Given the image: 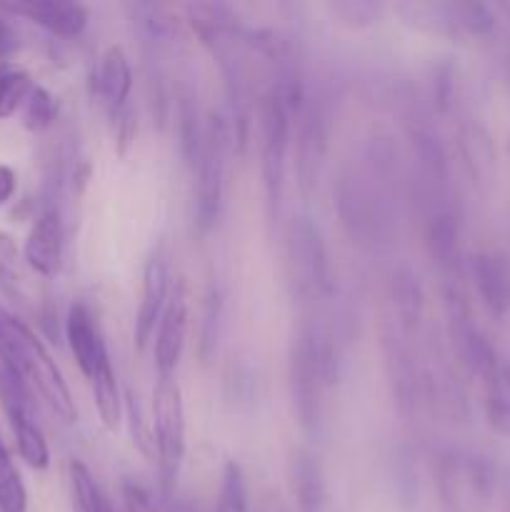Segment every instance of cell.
<instances>
[{"instance_id": "cell-16", "label": "cell", "mask_w": 510, "mask_h": 512, "mask_svg": "<svg viewBox=\"0 0 510 512\" xmlns=\"http://www.w3.org/2000/svg\"><path fill=\"white\" fill-rule=\"evenodd\" d=\"M130 88H133V70H130L128 55L120 45H110L95 70V93L110 118H115L128 105Z\"/></svg>"}, {"instance_id": "cell-7", "label": "cell", "mask_w": 510, "mask_h": 512, "mask_svg": "<svg viewBox=\"0 0 510 512\" xmlns=\"http://www.w3.org/2000/svg\"><path fill=\"white\" fill-rule=\"evenodd\" d=\"M495 485V468L488 458L478 455L450 453L440 460L438 468V488L448 503L463 498V493L488 498Z\"/></svg>"}, {"instance_id": "cell-34", "label": "cell", "mask_w": 510, "mask_h": 512, "mask_svg": "<svg viewBox=\"0 0 510 512\" xmlns=\"http://www.w3.org/2000/svg\"><path fill=\"white\" fill-rule=\"evenodd\" d=\"M225 512H248V485L245 475L235 460H228L223 468V490H220V505Z\"/></svg>"}, {"instance_id": "cell-26", "label": "cell", "mask_w": 510, "mask_h": 512, "mask_svg": "<svg viewBox=\"0 0 510 512\" xmlns=\"http://www.w3.org/2000/svg\"><path fill=\"white\" fill-rule=\"evenodd\" d=\"M70 473V498H73V512H115L108 495L93 478L88 465L73 460L68 468Z\"/></svg>"}, {"instance_id": "cell-35", "label": "cell", "mask_w": 510, "mask_h": 512, "mask_svg": "<svg viewBox=\"0 0 510 512\" xmlns=\"http://www.w3.org/2000/svg\"><path fill=\"white\" fill-rule=\"evenodd\" d=\"M30 90H33V78H30L28 70L15 68L3 83V88H0V120L18 113L25 100H28Z\"/></svg>"}, {"instance_id": "cell-42", "label": "cell", "mask_w": 510, "mask_h": 512, "mask_svg": "<svg viewBox=\"0 0 510 512\" xmlns=\"http://www.w3.org/2000/svg\"><path fill=\"white\" fill-rule=\"evenodd\" d=\"M15 190H18V173L10 165L0 163V208L13 200Z\"/></svg>"}, {"instance_id": "cell-38", "label": "cell", "mask_w": 510, "mask_h": 512, "mask_svg": "<svg viewBox=\"0 0 510 512\" xmlns=\"http://www.w3.org/2000/svg\"><path fill=\"white\" fill-rule=\"evenodd\" d=\"M115 148H118L120 158H125L133 145L135 135H138V118H135V110L130 105H125L118 115H115Z\"/></svg>"}, {"instance_id": "cell-20", "label": "cell", "mask_w": 510, "mask_h": 512, "mask_svg": "<svg viewBox=\"0 0 510 512\" xmlns=\"http://www.w3.org/2000/svg\"><path fill=\"white\" fill-rule=\"evenodd\" d=\"M290 485L303 512H318L325 500L323 468L308 450H295L290 458Z\"/></svg>"}, {"instance_id": "cell-4", "label": "cell", "mask_w": 510, "mask_h": 512, "mask_svg": "<svg viewBox=\"0 0 510 512\" xmlns=\"http://www.w3.org/2000/svg\"><path fill=\"white\" fill-rule=\"evenodd\" d=\"M290 123L293 115L283 105L275 88L265 95L263 113H260V128H263V185L268 195V205L278 210L280 190H283L285 153L290 143Z\"/></svg>"}, {"instance_id": "cell-18", "label": "cell", "mask_w": 510, "mask_h": 512, "mask_svg": "<svg viewBox=\"0 0 510 512\" xmlns=\"http://www.w3.org/2000/svg\"><path fill=\"white\" fill-rule=\"evenodd\" d=\"M458 345L465 365L485 380V388L503 383V365H500L498 353L490 340L468 320H458Z\"/></svg>"}, {"instance_id": "cell-47", "label": "cell", "mask_w": 510, "mask_h": 512, "mask_svg": "<svg viewBox=\"0 0 510 512\" xmlns=\"http://www.w3.org/2000/svg\"><path fill=\"white\" fill-rule=\"evenodd\" d=\"M508 158H510V140H508Z\"/></svg>"}, {"instance_id": "cell-1", "label": "cell", "mask_w": 510, "mask_h": 512, "mask_svg": "<svg viewBox=\"0 0 510 512\" xmlns=\"http://www.w3.org/2000/svg\"><path fill=\"white\" fill-rule=\"evenodd\" d=\"M0 365L23 380L30 393H38L63 423H75L78 410L60 368L38 335L3 305H0Z\"/></svg>"}, {"instance_id": "cell-11", "label": "cell", "mask_w": 510, "mask_h": 512, "mask_svg": "<svg viewBox=\"0 0 510 512\" xmlns=\"http://www.w3.org/2000/svg\"><path fill=\"white\" fill-rule=\"evenodd\" d=\"M300 133H298V183L303 193H310L320 178L325 150H328V113L320 103H305L300 113Z\"/></svg>"}, {"instance_id": "cell-19", "label": "cell", "mask_w": 510, "mask_h": 512, "mask_svg": "<svg viewBox=\"0 0 510 512\" xmlns=\"http://www.w3.org/2000/svg\"><path fill=\"white\" fill-rule=\"evenodd\" d=\"M13 428L15 445H18V455L23 463L33 470H48L50 465V448L45 440L43 430H40L38 420H35L33 408H10L5 410Z\"/></svg>"}, {"instance_id": "cell-24", "label": "cell", "mask_w": 510, "mask_h": 512, "mask_svg": "<svg viewBox=\"0 0 510 512\" xmlns=\"http://www.w3.org/2000/svg\"><path fill=\"white\" fill-rule=\"evenodd\" d=\"M90 383H93V398L100 420H103V425L108 430H118L120 423H123V398H120L118 378H115L110 358H105L100 363L98 373L93 375Z\"/></svg>"}, {"instance_id": "cell-44", "label": "cell", "mask_w": 510, "mask_h": 512, "mask_svg": "<svg viewBox=\"0 0 510 512\" xmlns=\"http://www.w3.org/2000/svg\"><path fill=\"white\" fill-rule=\"evenodd\" d=\"M13 70H15V65H10L8 60H3V63H0V88H3V83L8 80V75L13 73Z\"/></svg>"}, {"instance_id": "cell-41", "label": "cell", "mask_w": 510, "mask_h": 512, "mask_svg": "<svg viewBox=\"0 0 510 512\" xmlns=\"http://www.w3.org/2000/svg\"><path fill=\"white\" fill-rule=\"evenodd\" d=\"M18 260L20 253L15 238L0 230V278H13L15 270H18Z\"/></svg>"}, {"instance_id": "cell-39", "label": "cell", "mask_w": 510, "mask_h": 512, "mask_svg": "<svg viewBox=\"0 0 510 512\" xmlns=\"http://www.w3.org/2000/svg\"><path fill=\"white\" fill-rule=\"evenodd\" d=\"M123 503L125 512H160L153 495L143 485L133 483V480H125L123 483Z\"/></svg>"}, {"instance_id": "cell-5", "label": "cell", "mask_w": 510, "mask_h": 512, "mask_svg": "<svg viewBox=\"0 0 510 512\" xmlns=\"http://www.w3.org/2000/svg\"><path fill=\"white\" fill-rule=\"evenodd\" d=\"M290 258L298 265L300 273L305 275V283L320 293H333V268H330L328 250H325L323 235L313 218L300 215L293 220L288 235Z\"/></svg>"}, {"instance_id": "cell-40", "label": "cell", "mask_w": 510, "mask_h": 512, "mask_svg": "<svg viewBox=\"0 0 510 512\" xmlns=\"http://www.w3.org/2000/svg\"><path fill=\"white\" fill-rule=\"evenodd\" d=\"M453 93H455V70L453 65H440L435 70V78H433V98L435 105L440 110H448L450 103H453Z\"/></svg>"}, {"instance_id": "cell-14", "label": "cell", "mask_w": 510, "mask_h": 512, "mask_svg": "<svg viewBox=\"0 0 510 512\" xmlns=\"http://www.w3.org/2000/svg\"><path fill=\"white\" fill-rule=\"evenodd\" d=\"M318 375L310 368L303 348L293 345L290 355V395H293V410L298 415V425L305 433H318L320 420H323V405H320V393H323Z\"/></svg>"}, {"instance_id": "cell-45", "label": "cell", "mask_w": 510, "mask_h": 512, "mask_svg": "<svg viewBox=\"0 0 510 512\" xmlns=\"http://www.w3.org/2000/svg\"><path fill=\"white\" fill-rule=\"evenodd\" d=\"M503 383H505V388H508V393H510V365H505V368H503Z\"/></svg>"}, {"instance_id": "cell-43", "label": "cell", "mask_w": 510, "mask_h": 512, "mask_svg": "<svg viewBox=\"0 0 510 512\" xmlns=\"http://www.w3.org/2000/svg\"><path fill=\"white\" fill-rule=\"evenodd\" d=\"M15 45H18V40H15L13 25L0 15V63H3V58H8L13 53Z\"/></svg>"}, {"instance_id": "cell-32", "label": "cell", "mask_w": 510, "mask_h": 512, "mask_svg": "<svg viewBox=\"0 0 510 512\" xmlns=\"http://www.w3.org/2000/svg\"><path fill=\"white\" fill-rule=\"evenodd\" d=\"M135 23L140 25V30L145 33V38L153 45L165 43L168 38H173L175 23L173 15L163 8V5H135Z\"/></svg>"}, {"instance_id": "cell-3", "label": "cell", "mask_w": 510, "mask_h": 512, "mask_svg": "<svg viewBox=\"0 0 510 512\" xmlns=\"http://www.w3.org/2000/svg\"><path fill=\"white\" fill-rule=\"evenodd\" d=\"M155 455L160 460L163 485L170 488L185 455V405L173 375H160L153 390Z\"/></svg>"}, {"instance_id": "cell-12", "label": "cell", "mask_w": 510, "mask_h": 512, "mask_svg": "<svg viewBox=\"0 0 510 512\" xmlns=\"http://www.w3.org/2000/svg\"><path fill=\"white\" fill-rule=\"evenodd\" d=\"M168 298V263H165L163 255H153L143 270V290H140V305L138 315H135V345H138V350H145L150 340H153Z\"/></svg>"}, {"instance_id": "cell-46", "label": "cell", "mask_w": 510, "mask_h": 512, "mask_svg": "<svg viewBox=\"0 0 510 512\" xmlns=\"http://www.w3.org/2000/svg\"><path fill=\"white\" fill-rule=\"evenodd\" d=\"M0 448H5V443H3V435H0Z\"/></svg>"}, {"instance_id": "cell-2", "label": "cell", "mask_w": 510, "mask_h": 512, "mask_svg": "<svg viewBox=\"0 0 510 512\" xmlns=\"http://www.w3.org/2000/svg\"><path fill=\"white\" fill-rule=\"evenodd\" d=\"M235 148V130L230 115L215 113L205 125L203 155L198 160V193H195V225L200 233L215 228L223 208L225 165Z\"/></svg>"}, {"instance_id": "cell-23", "label": "cell", "mask_w": 510, "mask_h": 512, "mask_svg": "<svg viewBox=\"0 0 510 512\" xmlns=\"http://www.w3.org/2000/svg\"><path fill=\"white\" fill-rule=\"evenodd\" d=\"M298 345L303 348L310 368L318 375L323 388H333L340 380V355L333 338L320 328H305L298 335Z\"/></svg>"}, {"instance_id": "cell-36", "label": "cell", "mask_w": 510, "mask_h": 512, "mask_svg": "<svg viewBox=\"0 0 510 512\" xmlns=\"http://www.w3.org/2000/svg\"><path fill=\"white\" fill-rule=\"evenodd\" d=\"M485 418L495 433L510 438V393L505 383L488 385L485 390Z\"/></svg>"}, {"instance_id": "cell-22", "label": "cell", "mask_w": 510, "mask_h": 512, "mask_svg": "<svg viewBox=\"0 0 510 512\" xmlns=\"http://www.w3.org/2000/svg\"><path fill=\"white\" fill-rule=\"evenodd\" d=\"M388 295L395 315H398L400 328L408 330V333L418 328L425 310V293L420 288L418 278L408 268L393 270V275L388 280Z\"/></svg>"}, {"instance_id": "cell-28", "label": "cell", "mask_w": 510, "mask_h": 512, "mask_svg": "<svg viewBox=\"0 0 510 512\" xmlns=\"http://www.w3.org/2000/svg\"><path fill=\"white\" fill-rule=\"evenodd\" d=\"M0 512H28V490L8 448H0Z\"/></svg>"}, {"instance_id": "cell-48", "label": "cell", "mask_w": 510, "mask_h": 512, "mask_svg": "<svg viewBox=\"0 0 510 512\" xmlns=\"http://www.w3.org/2000/svg\"><path fill=\"white\" fill-rule=\"evenodd\" d=\"M215 512H225V510H223V508H218V510H215Z\"/></svg>"}, {"instance_id": "cell-8", "label": "cell", "mask_w": 510, "mask_h": 512, "mask_svg": "<svg viewBox=\"0 0 510 512\" xmlns=\"http://www.w3.org/2000/svg\"><path fill=\"white\" fill-rule=\"evenodd\" d=\"M185 333H188V288L180 280L170 290V298L155 330L153 353L160 375H173V370L178 368L185 348Z\"/></svg>"}, {"instance_id": "cell-9", "label": "cell", "mask_w": 510, "mask_h": 512, "mask_svg": "<svg viewBox=\"0 0 510 512\" xmlns=\"http://www.w3.org/2000/svg\"><path fill=\"white\" fill-rule=\"evenodd\" d=\"M63 253H65V230L63 218L55 208L43 210L38 220L30 228L28 240H25L23 258L33 273L40 278H55L63 268Z\"/></svg>"}, {"instance_id": "cell-27", "label": "cell", "mask_w": 510, "mask_h": 512, "mask_svg": "<svg viewBox=\"0 0 510 512\" xmlns=\"http://www.w3.org/2000/svg\"><path fill=\"white\" fill-rule=\"evenodd\" d=\"M460 143V153H463L465 163H468L470 173L475 178H483L493 170L495 165V153H493V143H490V135L485 133L480 125H465L458 135Z\"/></svg>"}, {"instance_id": "cell-33", "label": "cell", "mask_w": 510, "mask_h": 512, "mask_svg": "<svg viewBox=\"0 0 510 512\" xmlns=\"http://www.w3.org/2000/svg\"><path fill=\"white\" fill-rule=\"evenodd\" d=\"M328 10L345 28H370L378 23L383 8L370 0H340V3H330Z\"/></svg>"}, {"instance_id": "cell-13", "label": "cell", "mask_w": 510, "mask_h": 512, "mask_svg": "<svg viewBox=\"0 0 510 512\" xmlns=\"http://www.w3.org/2000/svg\"><path fill=\"white\" fill-rule=\"evenodd\" d=\"M65 340H68L70 353H73L80 373L93 380L100 363L105 358H110V355L108 348H105L103 333H100L98 323H95L93 313H90V308L85 303L70 305L68 318H65Z\"/></svg>"}, {"instance_id": "cell-31", "label": "cell", "mask_w": 510, "mask_h": 512, "mask_svg": "<svg viewBox=\"0 0 510 512\" xmlns=\"http://www.w3.org/2000/svg\"><path fill=\"white\" fill-rule=\"evenodd\" d=\"M55 115H58V105L55 98L50 95V90H45L43 85H33L28 100L23 103V125L30 133H43L50 125L55 123Z\"/></svg>"}, {"instance_id": "cell-6", "label": "cell", "mask_w": 510, "mask_h": 512, "mask_svg": "<svg viewBox=\"0 0 510 512\" xmlns=\"http://www.w3.org/2000/svg\"><path fill=\"white\" fill-rule=\"evenodd\" d=\"M338 213L358 243H378L383 235V215L373 190L355 175H345L338 185Z\"/></svg>"}, {"instance_id": "cell-29", "label": "cell", "mask_w": 510, "mask_h": 512, "mask_svg": "<svg viewBox=\"0 0 510 512\" xmlns=\"http://www.w3.org/2000/svg\"><path fill=\"white\" fill-rule=\"evenodd\" d=\"M123 415L128 420V430H130V440H133V448L138 450L140 455H145L148 460L158 458L155 455V435L150 423L145 420L143 413V405H140L138 393L133 390H125V398H123Z\"/></svg>"}, {"instance_id": "cell-15", "label": "cell", "mask_w": 510, "mask_h": 512, "mask_svg": "<svg viewBox=\"0 0 510 512\" xmlns=\"http://www.w3.org/2000/svg\"><path fill=\"white\" fill-rule=\"evenodd\" d=\"M470 278L480 300L493 315L510 310V265L495 253H475L470 258Z\"/></svg>"}, {"instance_id": "cell-10", "label": "cell", "mask_w": 510, "mask_h": 512, "mask_svg": "<svg viewBox=\"0 0 510 512\" xmlns=\"http://www.w3.org/2000/svg\"><path fill=\"white\" fill-rule=\"evenodd\" d=\"M0 10L28 18L55 38H78L88 28L90 18L85 5L68 3V0H23V3L0 5Z\"/></svg>"}, {"instance_id": "cell-30", "label": "cell", "mask_w": 510, "mask_h": 512, "mask_svg": "<svg viewBox=\"0 0 510 512\" xmlns=\"http://www.w3.org/2000/svg\"><path fill=\"white\" fill-rule=\"evenodd\" d=\"M458 35L488 38L495 30V15L485 3H450Z\"/></svg>"}, {"instance_id": "cell-25", "label": "cell", "mask_w": 510, "mask_h": 512, "mask_svg": "<svg viewBox=\"0 0 510 512\" xmlns=\"http://www.w3.org/2000/svg\"><path fill=\"white\" fill-rule=\"evenodd\" d=\"M175 118H178V145L180 155H183L185 165L195 168L203 155L205 145V128L200 125L198 105L190 98L188 93H183L178 98V110H175Z\"/></svg>"}, {"instance_id": "cell-21", "label": "cell", "mask_w": 510, "mask_h": 512, "mask_svg": "<svg viewBox=\"0 0 510 512\" xmlns=\"http://www.w3.org/2000/svg\"><path fill=\"white\" fill-rule=\"evenodd\" d=\"M393 13L398 15L405 28L423 35H438V38H455L458 30L453 23L450 3H395Z\"/></svg>"}, {"instance_id": "cell-37", "label": "cell", "mask_w": 510, "mask_h": 512, "mask_svg": "<svg viewBox=\"0 0 510 512\" xmlns=\"http://www.w3.org/2000/svg\"><path fill=\"white\" fill-rule=\"evenodd\" d=\"M218 320H220V295L218 290L210 288L205 295L203 308V325H200V358L208 363L210 355L215 353V343H218Z\"/></svg>"}, {"instance_id": "cell-17", "label": "cell", "mask_w": 510, "mask_h": 512, "mask_svg": "<svg viewBox=\"0 0 510 512\" xmlns=\"http://www.w3.org/2000/svg\"><path fill=\"white\" fill-rule=\"evenodd\" d=\"M425 245L443 273H458L460 265V228L458 218L450 210L440 208L430 215L428 225H425Z\"/></svg>"}]
</instances>
